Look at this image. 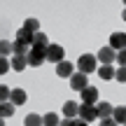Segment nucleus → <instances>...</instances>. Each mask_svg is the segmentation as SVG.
I'll return each instance as SVG.
<instances>
[{
    "instance_id": "f257e3e1",
    "label": "nucleus",
    "mask_w": 126,
    "mask_h": 126,
    "mask_svg": "<svg viewBox=\"0 0 126 126\" xmlns=\"http://www.w3.org/2000/svg\"><path fill=\"white\" fill-rule=\"evenodd\" d=\"M77 72H84V75L98 72V59H96L94 54H82L79 59H77Z\"/></svg>"
},
{
    "instance_id": "f03ea898",
    "label": "nucleus",
    "mask_w": 126,
    "mask_h": 126,
    "mask_svg": "<svg viewBox=\"0 0 126 126\" xmlns=\"http://www.w3.org/2000/svg\"><path fill=\"white\" fill-rule=\"evenodd\" d=\"M42 63H47V49H45V47L33 45L31 51H28V65H31V68H40Z\"/></svg>"
},
{
    "instance_id": "7ed1b4c3",
    "label": "nucleus",
    "mask_w": 126,
    "mask_h": 126,
    "mask_svg": "<svg viewBox=\"0 0 126 126\" xmlns=\"http://www.w3.org/2000/svg\"><path fill=\"white\" fill-rule=\"evenodd\" d=\"M96 59L100 61V65H112L114 61H117V51L112 49V47H100L98 49V54H96Z\"/></svg>"
},
{
    "instance_id": "20e7f679",
    "label": "nucleus",
    "mask_w": 126,
    "mask_h": 126,
    "mask_svg": "<svg viewBox=\"0 0 126 126\" xmlns=\"http://www.w3.org/2000/svg\"><path fill=\"white\" fill-rule=\"evenodd\" d=\"M79 119H84V122H94V119H98V108L96 105H89V103H82L79 105Z\"/></svg>"
},
{
    "instance_id": "39448f33",
    "label": "nucleus",
    "mask_w": 126,
    "mask_h": 126,
    "mask_svg": "<svg viewBox=\"0 0 126 126\" xmlns=\"http://www.w3.org/2000/svg\"><path fill=\"white\" fill-rule=\"evenodd\" d=\"M63 54H65V51H63L61 45H49V47H47V61H49V63H56V65H59L61 61H65Z\"/></svg>"
},
{
    "instance_id": "423d86ee",
    "label": "nucleus",
    "mask_w": 126,
    "mask_h": 126,
    "mask_svg": "<svg viewBox=\"0 0 126 126\" xmlns=\"http://www.w3.org/2000/svg\"><path fill=\"white\" fill-rule=\"evenodd\" d=\"M89 86V75H84V72H75V75L70 77V89L72 91H82Z\"/></svg>"
},
{
    "instance_id": "0eeeda50",
    "label": "nucleus",
    "mask_w": 126,
    "mask_h": 126,
    "mask_svg": "<svg viewBox=\"0 0 126 126\" xmlns=\"http://www.w3.org/2000/svg\"><path fill=\"white\" fill-rule=\"evenodd\" d=\"M79 94H82V103H89V105L98 103V89H96V86H86V89H82Z\"/></svg>"
},
{
    "instance_id": "6e6552de",
    "label": "nucleus",
    "mask_w": 126,
    "mask_h": 126,
    "mask_svg": "<svg viewBox=\"0 0 126 126\" xmlns=\"http://www.w3.org/2000/svg\"><path fill=\"white\" fill-rule=\"evenodd\" d=\"M63 117L65 119H77L79 117V105L75 100H65L63 103Z\"/></svg>"
},
{
    "instance_id": "1a4fd4ad",
    "label": "nucleus",
    "mask_w": 126,
    "mask_h": 126,
    "mask_svg": "<svg viewBox=\"0 0 126 126\" xmlns=\"http://www.w3.org/2000/svg\"><path fill=\"white\" fill-rule=\"evenodd\" d=\"M110 47H112L114 51L126 49V33H112V35H110Z\"/></svg>"
},
{
    "instance_id": "9d476101",
    "label": "nucleus",
    "mask_w": 126,
    "mask_h": 126,
    "mask_svg": "<svg viewBox=\"0 0 126 126\" xmlns=\"http://www.w3.org/2000/svg\"><path fill=\"white\" fill-rule=\"evenodd\" d=\"M56 75L59 77H63V79H70L75 72H72V63L70 61H61L59 65H56Z\"/></svg>"
},
{
    "instance_id": "9b49d317",
    "label": "nucleus",
    "mask_w": 126,
    "mask_h": 126,
    "mask_svg": "<svg viewBox=\"0 0 126 126\" xmlns=\"http://www.w3.org/2000/svg\"><path fill=\"white\" fill-rule=\"evenodd\" d=\"M16 40L19 42H23V45H28V47H33V42H35V33H31V31H26V28H19L16 31Z\"/></svg>"
},
{
    "instance_id": "f8f14e48",
    "label": "nucleus",
    "mask_w": 126,
    "mask_h": 126,
    "mask_svg": "<svg viewBox=\"0 0 126 126\" xmlns=\"http://www.w3.org/2000/svg\"><path fill=\"white\" fill-rule=\"evenodd\" d=\"M26 68H28V56H21V54L12 56V70L21 72V70H26Z\"/></svg>"
},
{
    "instance_id": "ddd939ff",
    "label": "nucleus",
    "mask_w": 126,
    "mask_h": 126,
    "mask_svg": "<svg viewBox=\"0 0 126 126\" xmlns=\"http://www.w3.org/2000/svg\"><path fill=\"white\" fill-rule=\"evenodd\" d=\"M96 108H98V119H108L114 112V108L110 103H96Z\"/></svg>"
},
{
    "instance_id": "4468645a",
    "label": "nucleus",
    "mask_w": 126,
    "mask_h": 126,
    "mask_svg": "<svg viewBox=\"0 0 126 126\" xmlns=\"http://www.w3.org/2000/svg\"><path fill=\"white\" fill-rule=\"evenodd\" d=\"M98 75H100V79L110 82V79H114V75H117V70H114L112 65H100V68H98Z\"/></svg>"
},
{
    "instance_id": "2eb2a0df",
    "label": "nucleus",
    "mask_w": 126,
    "mask_h": 126,
    "mask_svg": "<svg viewBox=\"0 0 126 126\" xmlns=\"http://www.w3.org/2000/svg\"><path fill=\"white\" fill-rule=\"evenodd\" d=\"M23 126H45V122H42V114H26V119H23Z\"/></svg>"
},
{
    "instance_id": "dca6fc26",
    "label": "nucleus",
    "mask_w": 126,
    "mask_h": 126,
    "mask_svg": "<svg viewBox=\"0 0 126 126\" xmlns=\"http://www.w3.org/2000/svg\"><path fill=\"white\" fill-rule=\"evenodd\" d=\"M14 110H16V105H14L12 100H7V103H0V117H2V119L12 117V114H14Z\"/></svg>"
},
{
    "instance_id": "f3484780",
    "label": "nucleus",
    "mask_w": 126,
    "mask_h": 126,
    "mask_svg": "<svg viewBox=\"0 0 126 126\" xmlns=\"http://www.w3.org/2000/svg\"><path fill=\"white\" fill-rule=\"evenodd\" d=\"M9 100H12L16 108L23 105V103H26V91H23V89H12V98H9Z\"/></svg>"
},
{
    "instance_id": "a211bd4d",
    "label": "nucleus",
    "mask_w": 126,
    "mask_h": 126,
    "mask_svg": "<svg viewBox=\"0 0 126 126\" xmlns=\"http://www.w3.org/2000/svg\"><path fill=\"white\" fill-rule=\"evenodd\" d=\"M112 119H114V122H117L119 126H124V124H126V108H124V105L114 108V112H112Z\"/></svg>"
},
{
    "instance_id": "6ab92c4d",
    "label": "nucleus",
    "mask_w": 126,
    "mask_h": 126,
    "mask_svg": "<svg viewBox=\"0 0 126 126\" xmlns=\"http://www.w3.org/2000/svg\"><path fill=\"white\" fill-rule=\"evenodd\" d=\"M42 122H45V126H59L61 119L56 112H47V114H42Z\"/></svg>"
},
{
    "instance_id": "aec40b11",
    "label": "nucleus",
    "mask_w": 126,
    "mask_h": 126,
    "mask_svg": "<svg viewBox=\"0 0 126 126\" xmlns=\"http://www.w3.org/2000/svg\"><path fill=\"white\" fill-rule=\"evenodd\" d=\"M0 54H2L5 59H7L9 54L14 56V45H12V42H9V40H2V42H0Z\"/></svg>"
},
{
    "instance_id": "412c9836",
    "label": "nucleus",
    "mask_w": 126,
    "mask_h": 126,
    "mask_svg": "<svg viewBox=\"0 0 126 126\" xmlns=\"http://www.w3.org/2000/svg\"><path fill=\"white\" fill-rule=\"evenodd\" d=\"M23 28L31 31V33H40V21H37V19H26V21H23Z\"/></svg>"
},
{
    "instance_id": "4be33fe9",
    "label": "nucleus",
    "mask_w": 126,
    "mask_h": 126,
    "mask_svg": "<svg viewBox=\"0 0 126 126\" xmlns=\"http://www.w3.org/2000/svg\"><path fill=\"white\" fill-rule=\"evenodd\" d=\"M12 45H14V54H21V56H28V51H31V47H28V45H23V42H19V40H14Z\"/></svg>"
},
{
    "instance_id": "5701e85b",
    "label": "nucleus",
    "mask_w": 126,
    "mask_h": 126,
    "mask_svg": "<svg viewBox=\"0 0 126 126\" xmlns=\"http://www.w3.org/2000/svg\"><path fill=\"white\" fill-rule=\"evenodd\" d=\"M33 45H37V47H45V49H47V47H49L51 42H49V37H47L45 33H35V42H33Z\"/></svg>"
},
{
    "instance_id": "b1692460",
    "label": "nucleus",
    "mask_w": 126,
    "mask_h": 126,
    "mask_svg": "<svg viewBox=\"0 0 126 126\" xmlns=\"http://www.w3.org/2000/svg\"><path fill=\"white\" fill-rule=\"evenodd\" d=\"M9 98H12V89H9L7 84H2V86H0V100H2V103H7Z\"/></svg>"
},
{
    "instance_id": "393cba45",
    "label": "nucleus",
    "mask_w": 126,
    "mask_h": 126,
    "mask_svg": "<svg viewBox=\"0 0 126 126\" xmlns=\"http://www.w3.org/2000/svg\"><path fill=\"white\" fill-rule=\"evenodd\" d=\"M9 68H12V61H9V59H5V56H0V75L9 72Z\"/></svg>"
},
{
    "instance_id": "a878e982",
    "label": "nucleus",
    "mask_w": 126,
    "mask_h": 126,
    "mask_svg": "<svg viewBox=\"0 0 126 126\" xmlns=\"http://www.w3.org/2000/svg\"><path fill=\"white\" fill-rule=\"evenodd\" d=\"M114 79L122 82V84H126V68H117V75H114Z\"/></svg>"
},
{
    "instance_id": "bb28decb",
    "label": "nucleus",
    "mask_w": 126,
    "mask_h": 126,
    "mask_svg": "<svg viewBox=\"0 0 126 126\" xmlns=\"http://www.w3.org/2000/svg\"><path fill=\"white\" fill-rule=\"evenodd\" d=\"M117 63H119V68H126V49L117 51Z\"/></svg>"
},
{
    "instance_id": "cd10ccee",
    "label": "nucleus",
    "mask_w": 126,
    "mask_h": 126,
    "mask_svg": "<svg viewBox=\"0 0 126 126\" xmlns=\"http://www.w3.org/2000/svg\"><path fill=\"white\" fill-rule=\"evenodd\" d=\"M100 126H119V124L114 122L112 117H108V119H100Z\"/></svg>"
},
{
    "instance_id": "c85d7f7f",
    "label": "nucleus",
    "mask_w": 126,
    "mask_h": 126,
    "mask_svg": "<svg viewBox=\"0 0 126 126\" xmlns=\"http://www.w3.org/2000/svg\"><path fill=\"white\" fill-rule=\"evenodd\" d=\"M72 124H75V119H65V117H63L59 126H72Z\"/></svg>"
},
{
    "instance_id": "c756f323",
    "label": "nucleus",
    "mask_w": 126,
    "mask_h": 126,
    "mask_svg": "<svg viewBox=\"0 0 126 126\" xmlns=\"http://www.w3.org/2000/svg\"><path fill=\"white\" fill-rule=\"evenodd\" d=\"M72 126H89V122H84V119H79V117H77V119H75V124H72Z\"/></svg>"
},
{
    "instance_id": "7c9ffc66",
    "label": "nucleus",
    "mask_w": 126,
    "mask_h": 126,
    "mask_svg": "<svg viewBox=\"0 0 126 126\" xmlns=\"http://www.w3.org/2000/svg\"><path fill=\"white\" fill-rule=\"evenodd\" d=\"M122 19H124V21H126V7H124V12H122Z\"/></svg>"
},
{
    "instance_id": "2f4dec72",
    "label": "nucleus",
    "mask_w": 126,
    "mask_h": 126,
    "mask_svg": "<svg viewBox=\"0 0 126 126\" xmlns=\"http://www.w3.org/2000/svg\"><path fill=\"white\" fill-rule=\"evenodd\" d=\"M124 126H126V124H124Z\"/></svg>"
}]
</instances>
